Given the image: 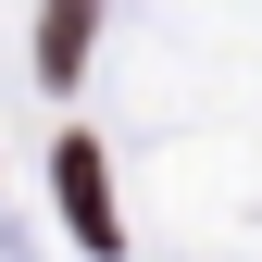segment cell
I'll use <instances>...</instances> for the list:
<instances>
[{"label": "cell", "instance_id": "6da1fadb", "mask_svg": "<svg viewBox=\"0 0 262 262\" xmlns=\"http://www.w3.org/2000/svg\"><path fill=\"white\" fill-rule=\"evenodd\" d=\"M62 212H75L88 250H113V175H100V150H88V138H62Z\"/></svg>", "mask_w": 262, "mask_h": 262}, {"label": "cell", "instance_id": "7a4b0ae2", "mask_svg": "<svg viewBox=\"0 0 262 262\" xmlns=\"http://www.w3.org/2000/svg\"><path fill=\"white\" fill-rule=\"evenodd\" d=\"M88 25H100V0H50V25H38V62H50V75L88 62Z\"/></svg>", "mask_w": 262, "mask_h": 262}]
</instances>
